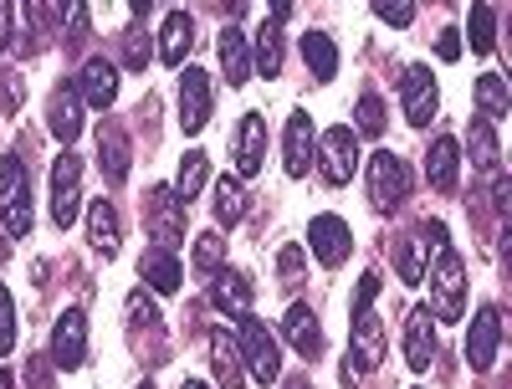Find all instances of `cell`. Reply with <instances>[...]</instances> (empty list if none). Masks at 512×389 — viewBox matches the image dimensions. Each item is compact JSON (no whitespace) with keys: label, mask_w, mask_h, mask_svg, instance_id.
Segmentation results:
<instances>
[{"label":"cell","mask_w":512,"mask_h":389,"mask_svg":"<svg viewBox=\"0 0 512 389\" xmlns=\"http://www.w3.org/2000/svg\"><path fill=\"white\" fill-rule=\"evenodd\" d=\"M185 389H210V384H195V379H185Z\"/></svg>","instance_id":"681fc988"},{"label":"cell","mask_w":512,"mask_h":389,"mask_svg":"<svg viewBox=\"0 0 512 389\" xmlns=\"http://www.w3.org/2000/svg\"><path fill=\"white\" fill-rule=\"evenodd\" d=\"M88 31V6H67V41H77Z\"/></svg>","instance_id":"b9f144b4"},{"label":"cell","mask_w":512,"mask_h":389,"mask_svg":"<svg viewBox=\"0 0 512 389\" xmlns=\"http://www.w3.org/2000/svg\"><path fill=\"white\" fill-rule=\"evenodd\" d=\"M431 359H436V318H431V308H410V318H405V364L415 374H425Z\"/></svg>","instance_id":"2e32d148"},{"label":"cell","mask_w":512,"mask_h":389,"mask_svg":"<svg viewBox=\"0 0 512 389\" xmlns=\"http://www.w3.org/2000/svg\"><path fill=\"white\" fill-rule=\"evenodd\" d=\"M88 246L103 256V262H113L118 246H123V226H118V210L108 200H93L88 205Z\"/></svg>","instance_id":"44dd1931"},{"label":"cell","mask_w":512,"mask_h":389,"mask_svg":"<svg viewBox=\"0 0 512 389\" xmlns=\"http://www.w3.org/2000/svg\"><path fill=\"white\" fill-rule=\"evenodd\" d=\"M400 98H405V118H410V128H431V118L441 113V88H436V77H431V67H405V77H400Z\"/></svg>","instance_id":"52a82bcc"},{"label":"cell","mask_w":512,"mask_h":389,"mask_svg":"<svg viewBox=\"0 0 512 389\" xmlns=\"http://www.w3.org/2000/svg\"><path fill=\"white\" fill-rule=\"evenodd\" d=\"M282 389H313V379H308V374H292V379H287Z\"/></svg>","instance_id":"7dc6e473"},{"label":"cell","mask_w":512,"mask_h":389,"mask_svg":"<svg viewBox=\"0 0 512 389\" xmlns=\"http://www.w3.org/2000/svg\"><path fill=\"white\" fill-rule=\"evenodd\" d=\"M47 128L62 139V149L82 134V98H77V88H67V82H62V88L52 93V103H47Z\"/></svg>","instance_id":"7402d4cb"},{"label":"cell","mask_w":512,"mask_h":389,"mask_svg":"<svg viewBox=\"0 0 512 389\" xmlns=\"http://www.w3.org/2000/svg\"><path fill=\"white\" fill-rule=\"evenodd\" d=\"M267 164V118L246 113L236 123V180H256Z\"/></svg>","instance_id":"4fadbf2b"},{"label":"cell","mask_w":512,"mask_h":389,"mask_svg":"<svg viewBox=\"0 0 512 389\" xmlns=\"http://www.w3.org/2000/svg\"><path fill=\"white\" fill-rule=\"evenodd\" d=\"M477 118H487V123H497V118H507V82L497 77V72H482L477 77Z\"/></svg>","instance_id":"4dcf8cb0"},{"label":"cell","mask_w":512,"mask_h":389,"mask_svg":"<svg viewBox=\"0 0 512 389\" xmlns=\"http://www.w3.org/2000/svg\"><path fill=\"white\" fill-rule=\"evenodd\" d=\"M11 21H16V6H6V0H0V52L11 47Z\"/></svg>","instance_id":"f6af8a7d"},{"label":"cell","mask_w":512,"mask_h":389,"mask_svg":"<svg viewBox=\"0 0 512 389\" xmlns=\"http://www.w3.org/2000/svg\"><path fill=\"white\" fill-rule=\"evenodd\" d=\"M195 272L200 277H216L221 272V262H226V236L221 231H205V236H195Z\"/></svg>","instance_id":"836d02e7"},{"label":"cell","mask_w":512,"mask_h":389,"mask_svg":"<svg viewBox=\"0 0 512 389\" xmlns=\"http://www.w3.org/2000/svg\"><path fill=\"white\" fill-rule=\"evenodd\" d=\"M431 302L441 323H456L466 313V262L451 246L431 256Z\"/></svg>","instance_id":"3957f363"},{"label":"cell","mask_w":512,"mask_h":389,"mask_svg":"<svg viewBox=\"0 0 512 389\" xmlns=\"http://www.w3.org/2000/svg\"><path fill=\"white\" fill-rule=\"evenodd\" d=\"M466 154H472V169L477 175H497V164H502V144H497V128L487 118H472V128H466Z\"/></svg>","instance_id":"cb8c5ba5"},{"label":"cell","mask_w":512,"mask_h":389,"mask_svg":"<svg viewBox=\"0 0 512 389\" xmlns=\"http://www.w3.org/2000/svg\"><path fill=\"white\" fill-rule=\"evenodd\" d=\"M82 359H88V308H67L52 328V364L77 369Z\"/></svg>","instance_id":"8fae6325"},{"label":"cell","mask_w":512,"mask_h":389,"mask_svg":"<svg viewBox=\"0 0 512 389\" xmlns=\"http://www.w3.org/2000/svg\"><path fill=\"white\" fill-rule=\"evenodd\" d=\"M149 241L154 251H175L185 241V200L175 190H149Z\"/></svg>","instance_id":"9c48e42d"},{"label":"cell","mask_w":512,"mask_h":389,"mask_svg":"<svg viewBox=\"0 0 512 389\" xmlns=\"http://www.w3.org/2000/svg\"><path fill=\"white\" fill-rule=\"evenodd\" d=\"M466 36H472V52L487 57L497 47V11L492 6H472V16H466Z\"/></svg>","instance_id":"d6a6232c"},{"label":"cell","mask_w":512,"mask_h":389,"mask_svg":"<svg viewBox=\"0 0 512 389\" xmlns=\"http://www.w3.org/2000/svg\"><path fill=\"white\" fill-rule=\"evenodd\" d=\"M313 159H318V169H323V185L344 190V185L359 175V134H354L349 123L328 128V134L318 139V149H313Z\"/></svg>","instance_id":"5b68a950"},{"label":"cell","mask_w":512,"mask_h":389,"mask_svg":"<svg viewBox=\"0 0 512 389\" xmlns=\"http://www.w3.org/2000/svg\"><path fill=\"white\" fill-rule=\"evenodd\" d=\"M354 123H359V128H354L359 139H384V98H379V93H364Z\"/></svg>","instance_id":"d590c367"},{"label":"cell","mask_w":512,"mask_h":389,"mask_svg":"<svg viewBox=\"0 0 512 389\" xmlns=\"http://www.w3.org/2000/svg\"><path fill=\"white\" fill-rule=\"evenodd\" d=\"M303 62H308V72H313L318 82H333V77H338V47H333V36L308 31V36H303Z\"/></svg>","instance_id":"f1b7e54d"},{"label":"cell","mask_w":512,"mask_h":389,"mask_svg":"<svg viewBox=\"0 0 512 389\" xmlns=\"http://www.w3.org/2000/svg\"><path fill=\"white\" fill-rule=\"evenodd\" d=\"M190 47H195V21H190V11H169V16H164V36H159V62L185 67Z\"/></svg>","instance_id":"603a6c76"},{"label":"cell","mask_w":512,"mask_h":389,"mask_svg":"<svg viewBox=\"0 0 512 389\" xmlns=\"http://www.w3.org/2000/svg\"><path fill=\"white\" fill-rule=\"evenodd\" d=\"M262 77H282V26H262V36H256V62H251Z\"/></svg>","instance_id":"1f68e13d"},{"label":"cell","mask_w":512,"mask_h":389,"mask_svg":"<svg viewBox=\"0 0 512 389\" xmlns=\"http://www.w3.org/2000/svg\"><path fill=\"white\" fill-rule=\"evenodd\" d=\"M16 349V302H11V287L0 282V359Z\"/></svg>","instance_id":"f35d334b"},{"label":"cell","mask_w":512,"mask_h":389,"mask_svg":"<svg viewBox=\"0 0 512 389\" xmlns=\"http://www.w3.org/2000/svg\"><path fill=\"white\" fill-rule=\"evenodd\" d=\"M216 52H221V72H226V82H231V88H241V82L251 77V47H246V36H241L236 26H226Z\"/></svg>","instance_id":"83f0119b"},{"label":"cell","mask_w":512,"mask_h":389,"mask_svg":"<svg viewBox=\"0 0 512 389\" xmlns=\"http://www.w3.org/2000/svg\"><path fill=\"white\" fill-rule=\"evenodd\" d=\"M47 379H52V374H47V364H41V359H31V389H52Z\"/></svg>","instance_id":"bcb514c9"},{"label":"cell","mask_w":512,"mask_h":389,"mask_svg":"<svg viewBox=\"0 0 512 389\" xmlns=\"http://www.w3.org/2000/svg\"><path fill=\"white\" fill-rule=\"evenodd\" d=\"M374 16H379L384 26H410V21H415V6H405V0H395V6H384V0H379Z\"/></svg>","instance_id":"ab89813d"},{"label":"cell","mask_w":512,"mask_h":389,"mask_svg":"<svg viewBox=\"0 0 512 389\" xmlns=\"http://www.w3.org/2000/svg\"><path fill=\"white\" fill-rule=\"evenodd\" d=\"M210 369L226 389H246V364H241V349L231 333H210Z\"/></svg>","instance_id":"4316f807"},{"label":"cell","mask_w":512,"mask_h":389,"mask_svg":"<svg viewBox=\"0 0 512 389\" xmlns=\"http://www.w3.org/2000/svg\"><path fill=\"white\" fill-rule=\"evenodd\" d=\"M123 67L128 72H144L149 67V31H144V21H134L123 31Z\"/></svg>","instance_id":"8d00e7d4"},{"label":"cell","mask_w":512,"mask_h":389,"mask_svg":"<svg viewBox=\"0 0 512 389\" xmlns=\"http://www.w3.org/2000/svg\"><path fill=\"white\" fill-rule=\"evenodd\" d=\"M282 338H287L303 359H318V354H323V328H318V318H313L308 302H292V308H287V318H282Z\"/></svg>","instance_id":"ac0fdd59"},{"label":"cell","mask_w":512,"mask_h":389,"mask_svg":"<svg viewBox=\"0 0 512 389\" xmlns=\"http://www.w3.org/2000/svg\"><path fill=\"white\" fill-rule=\"evenodd\" d=\"M210 118V77L200 67H180V128L200 134Z\"/></svg>","instance_id":"5bb4252c"},{"label":"cell","mask_w":512,"mask_h":389,"mask_svg":"<svg viewBox=\"0 0 512 389\" xmlns=\"http://www.w3.org/2000/svg\"><path fill=\"white\" fill-rule=\"evenodd\" d=\"M236 349H241V364H246V374L256 379V384H272L277 374H282V343H277V333L262 323V318H241V338H236Z\"/></svg>","instance_id":"6da1fadb"},{"label":"cell","mask_w":512,"mask_h":389,"mask_svg":"<svg viewBox=\"0 0 512 389\" xmlns=\"http://www.w3.org/2000/svg\"><path fill=\"white\" fill-rule=\"evenodd\" d=\"M395 277H400L405 287H415V282L425 277V267H420V246H415V241H405V236L395 241Z\"/></svg>","instance_id":"74e56055"},{"label":"cell","mask_w":512,"mask_h":389,"mask_svg":"<svg viewBox=\"0 0 512 389\" xmlns=\"http://www.w3.org/2000/svg\"><path fill=\"white\" fill-rule=\"evenodd\" d=\"M354 369L374 374L384 364V323L374 318V308H354V349H349Z\"/></svg>","instance_id":"9a60e30c"},{"label":"cell","mask_w":512,"mask_h":389,"mask_svg":"<svg viewBox=\"0 0 512 389\" xmlns=\"http://www.w3.org/2000/svg\"><path fill=\"white\" fill-rule=\"evenodd\" d=\"M497 349H502V308L487 302V308H477L472 328H466V364L477 374H487L497 364Z\"/></svg>","instance_id":"ba28073f"},{"label":"cell","mask_w":512,"mask_h":389,"mask_svg":"<svg viewBox=\"0 0 512 389\" xmlns=\"http://www.w3.org/2000/svg\"><path fill=\"white\" fill-rule=\"evenodd\" d=\"M210 302L226 313V318H246V308H251V282H246V272H236V267H226V272H216V287H210Z\"/></svg>","instance_id":"484cf974"},{"label":"cell","mask_w":512,"mask_h":389,"mask_svg":"<svg viewBox=\"0 0 512 389\" xmlns=\"http://www.w3.org/2000/svg\"><path fill=\"white\" fill-rule=\"evenodd\" d=\"M77 98L93 103V108H113V98H118V67L108 57H88V67H82V77H77Z\"/></svg>","instance_id":"e0dca14e"},{"label":"cell","mask_w":512,"mask_h":389,"mask_svg":"<svg viewBox=\"0 0 512 389\" xmlns=\"http://www.w3.org/2000/svg\"><path fill=\"white\" fill-rule=\"evenodd\" d=\"M205 180H210V159H205V149H190L185 159H180V175H175V190L180 200H195L200 190H205Z\"/></svg>","instance_id":"f546056e"},{"label":"cell","mask_w":512,"mask_h":389,"mask_svg":"<svg viewBox=\"0 0 512 389\" xmlns=\"http://www.w3.org/2000/svg\"><path fill=\"white\" fill-rule=\"evenodd\" d=\"M139 389H154V384H139Z\"/></svg>","instance_id":"f907efd6"},{"label":"cell","mask_w":512,"mask_h":389,"mask_svg":"<svg viewBox=\"0 0 512 389\" xmlns=\"http://www.w3.org/2000/svg\"><path fill=\"white\" fill-rule=\"evenodd\" d=\"M277 272L292 282L297 272H303V251H297V246H282V256H277Z\"/></svg>","instance_id":"60d3db41"},{"label":"cell","mask_w":512,"mask_h":389,"mask_svg":"<svg viewBox=\"0 0 512 389\" xmlns=\"http://www.w3.org/2000/svg\"><path fill=\"white\" fill-rule=\"evenodd\" d=\"M139 277H144L154 292H164V297H175V292L185 287V267L175 262V251H144Z\"/></svg>","instance_id":"d4e9b609"},{"label":"cell","mask_w":512,"mask_h":389,"mask_svg":"<svg viewBox=\"0 0 512 389\" xmlns=\"http://www.w3.org/2000/svg\"><path fill=\"white\" fill-rule=\"evenodd\" d=\"M410 169H405V159L400 154H390V149H379L374 159H369V205L379 210V215H395L405 200H410Z\"/></svg>","instance_id":"277c9868"},{"label":"cell","mask_w":512,"mask_h":389,"mask_svg":"<svg viewBox=\"0 0 512 389\" xmlns=\"http://www.w3.org/2000/svg\"><path fill=\"white\" fill-rule=\"evenodd\" d=\"M425 180L441 195L456 190V180H461V144L456 139H431V149H425Z\"/></svg>","instance_id":"ffe728a7"},{"label":"cell","mask_w":512,"mask_h":389,"mask_svg":"<svg viewBox=\"0 0 512 389\" xmlns=\"http://www.w3.org/2000/svg\"><path fill=\"white\" fill-rule=\"evenodd\" d=\"M16 379H11V369H0V389H11Z\"/></svg>","instance_id":"c3c4849f"},{"label":"cell","mask_w":512,"mask_h":389,"mask_svg":"<svg viewBox=\"0 0 512 389\" xmlns=\"http://www.w3.org/2000/svg\"><path fill=\"white\" fill-rule=\"evenodd\" d=\"M0 226L11 236H31V180L16 154H0Z\"/></svg>","instance_id":"7a4b0ae2"},{"label":"cell","mask_w":512,"mask_h":389,"mask_svg":"<svg viewBox=\"0 0 512 389\" xmlns=\"http://www.w3.org/2000/svg\"><path fill=\"white\" fill-rule=\"evenodd\" d=\"M308 246H313V256L323 267H344L349 262V251H354V231H349V221L344 215H313V226H308Z\"/></svg>","instance_id":"30bf717a"},{"label":"cell","mask_w":512,"mask_h":389,"mask_svg":"<svg viewBox=\"0 0 512 389\" xmlns=\"http://www.w3.org/2000/svg\"><path fill=\"white\" fill-rule=\"evenodd\" d=\"M128 159H134V149H128V134L118 123H103L98 128V169L108 185H123L128 180Z\"/></svg>","instance_id":"d6986e66"},{"label":"cell","mask_w":512,"mask_h":389,"mask_svg":"<svg viewBox=\"0 0 512 389\" xmlns=\"http://www.w3.org/2000/svg\"><path fill=\"white\" fill-rule=\"evenodd\" d=\"M246 215V190H241V180H221L216 185V221L221 226H236Z\"/></svg>","instance_id":"e575fe53"},{"label":"cell","mask_w":512,"mask_h":389,"mask_svg":"<svg viewBox=\"0 0 512 389\" xmlns=\"http://www.w3.org/2000/svg\"><path fill=\"white\" fill-rule=\"evenodd\" d=\"M313 149H318V128H313V118H308L303 108H292L287 134H282V159H287V175H292V180H308Z\"/></svg>","instance_id":"7c38bea8"},{"label":"cell","mask_w":512,"mask_h":389,"mask_svg":"<svg viewBox=\"0 0 512 389\" xmlns=\"http://www.w3.org/2000/svg\"><path fill=\"white\" fill-rule=\"evenodd\" d=\"M374 292H379V272H364V277H359V297H354V308H369Z\"/></svg>","instance_id":"ee69618b"},{"label":"cell","mask_w":512,"mask_h":389,"mask_svg":"<svg viewBox=\"0 0 512 389\" xmlns=\"http://www.w3.org/2000/svg\"><path fill=\"white\" fill-rule=\"evenodd\" d=\"M77 210H82V159L72 149H62L52 159V221L67 231V226H77Z\"/></svg>","instance_id":"8992f818"},{"label":"cell","mask_w":512,"mask_h":389,"mask_svg":"<svg viewBox=\"0 0 512 389\" xmlns=\"http://www.w3.org/2000/svg\"><path fill=\"white\" fill-rule=\"evenodd\" d=\"M436 52H441V62H461V36H456V31H441Z\"/></svg>","instance_id":"7bdbcfd3"}]
</instances>
